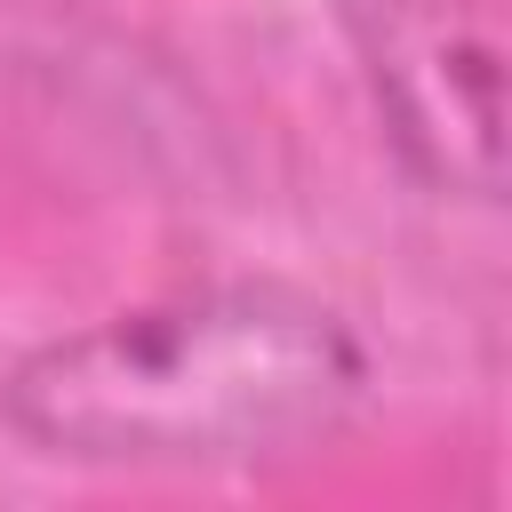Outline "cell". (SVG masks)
<instances>
[{
	"mask_svg": "<svg viewBox=\"0 0 512 512\" xmlns=\"http://www.w3.org/2000/svg\"><path fill=\"white\" fill-rule=\"evenodd\" d=\"M376 120L416 184L496 208L504 192V16L496 0H344Z\"/></svg>",
	"mask_w": 512,
	"mask_h": 512,
	"instance_id": "2",
	"label": "cell"
},
{
	"mask_svg": "<svg viewBox=\"0 0 512 512\" xmlns=\"http://www.w3.org/2000/svg\"><path fill=\"white\" fill-rule=\"evenodd\" d=\"M368 344L288 280H200L32 344L0 376V424L56 464L216 472L280 464L344 432Z\"/></svg>",
	"mask_w": 512,
	"mask_h": 512,
	"instance_id": "1",
	"label": "cell"
}]
</instances>
